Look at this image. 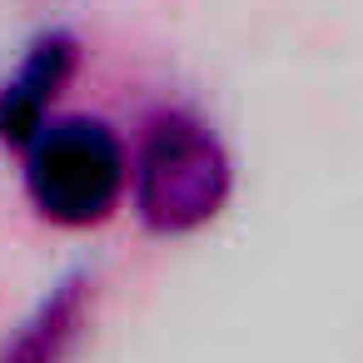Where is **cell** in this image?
Instances as JSON below:
<instances>
[{
	"instance_id": "3",
	"label": "cell",
	"mask_w": 363,
	"mask_h": 363,
	"mask_svg": "<svg viewBox=\"0 0 363 363\" xmlns=\"http://www.w3.org/2000/svg\"><path fill=\"white\" fill-rule=\"evenodd\" d=\"M75 65H80V45L70 30H45L30 40L16 75L0 85V145L26 150L35 140V130L50 120L55 95L70 85Z\"/></svg>"
},
{
	"instance_id": "2",
	"label": "cell",
	"mask_w": 363,
	"mask_h": 363,
	"mask_svg": "<svg viewBox=\"0 0 363 363\" xmlns=\"http://www.w3.org/2000/svg\"><path fill=\"white\" fill-rule=\"evenodd\" d=\"M21 155H26V199L35 204L40 219L60 229H95L125 199L130 160L105 120L90 115L45 120Z\"/></svg>"
},
{
	"instance_id": "4",
	"label": "cell",
	"mask_w": 363,
	"mask_h": 363,
	"mask_svg": "<svg viewBox=\"0 0 363 363\" xmlns=\"http://www.w3.org/2000/svg\"><path fill=\"white\" fill-rule=\"evenodd\" d=\"M85 308H90V279H65L55 284L40 308L6 338V348H0V363H65L80 323H85Z\"/></svg>"
},
{
	"instance_id": "1",
	"label": "cell",
	"mask_w": 363,
	"mask_h": 363,
	"mask_svg": "<svg viewBox=\"0 0 363 363\" xmlns=\"http://www.w3.org/2000/svg\"><path fill=\"white\" fill-rule=\"evenodd\" d=\"M135 214L150 234L179 239L214 224L234 194V160L194 110H160L135 155Z\"/></svg>"
}]
</instances>
